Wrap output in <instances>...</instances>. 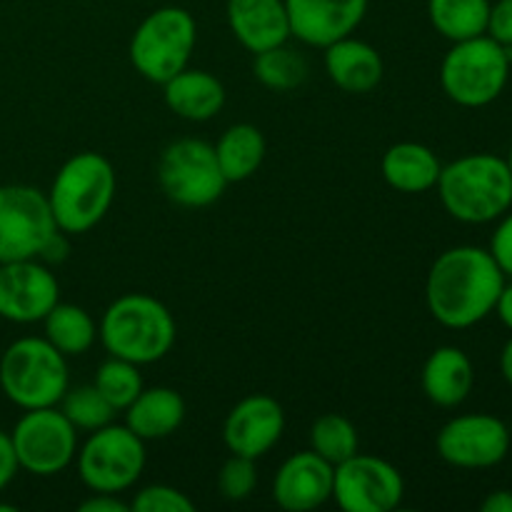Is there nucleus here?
<instances>
[{
    "mask_svg": "<svg viewBox=\"0 0 512 512\" xmlns=\"http://www.w3.org/2000/svg\"><path fill=\"white\" fill-rule=\"evenodd\" d=\"M198 28L188 10L158 8L143 18L130 38V63L150 83H168L173 75L188 68Z\"/></svg>",
    "mask_w": 512,
    "mask_h": 512,
    "instance_id": "7",
    "label": "nucleus"
},
{
    "mask_svg": "<svg viewBox=\"0 0 512 512\" xmlns=\"http://www.w3.org/2000/svg\"><path fill=\"white\" fill-rule=\"evenodd\" d=\"M505 163H508V168H510V173H512V145H510V150H508V158H505Z\"/></svg>",
    "mask_w": 512,
    "mask_h": 512,
    "instance_id": "41",
    "label": "nucleus"
},
{
    "mask_svg": "<svg viewBox=\"0 0 512 512\" xmlns=\"http://www.w3.org/2000/svg\"><path fill=\"white\" fill-rule=\"evenodd\" d=\"M115 185V168L105 155L85 150L65 160L48 193L58 230L78 235L95 228L113 205Z\"/></svg>",
    "mask_w": 512,
    "mask_h": 512,
    "instance_id": "4",
    "label": "nucleus"
},
{
    "mask_svg": "<svg viewBox=\"0 0 512 512\" xmlns=\"http://www.w3.org/2000/svg\"><path fill=\"white\" fill-rule=\"evenodd\" d=\"M505 273L490 250L458 245L445 250L425 280V303L430 315L450 330L483 323L495 310Z\"/></svg>",
    "mask_w": 512,
    "mask_h": 512,
    "instance_id": "1",
    "label": "nucleus"
},
{
    "mask_svg": "<svg viewBox=\"0 0 512 512\" xmlns=\"http://www.w3.org/2000/svg\"><path fill=\"white\" fill-rule=\"evenodd\" d=\"M483 512H512V493L510 490H495L480 503Z\"/></svg>",
    "mask_w": 512,
    "mask_h": 512,
    "instance_id": "38",
    "label": "nucleus"
},
{
    "mask_svg": "<svg viewBox=\"0 0 512 512\" xmlns=\"http://www.w3.org/2000/svg\"><path fill=\"white\" fill-rule=\"evenodd\" d=\"M60 410L75 428L90 430V433L113 423L115 413H118L95 385H80L73 390L68 388V393L60 400Z\"/></svg>",
    "mask_w": 512,
    "mask_h": 512,
    "instance_id": "30",
    "label": "nucleus"
},
{
    "mask_svg": "<svg viewBox=\"0 0 512 512\" xmlns=\"http://www.w3.org/2000/svg\"><path fill=\"white\" fill-rule=\"evenodd\" d=\"M130 505L115 498V493H95L85 503H80V512H128Z\"/></svg>",
    "mask_w": 512,
    "mask_h": 512,
    "instance_id": "37",
    "label": "nucleus"
},
{
    "mask_svg": "<svg viewBox=\"0 0 512 512\" xmlns=\"http://www.w3.org/2000/svg\"><path fill=\"white\" fill-rule=\"evenodd\" d=\"M440 458L453 468L483 470L500 465L510 453V430L488 413H468L448 420L435 438Z\"/></svg>",
    "mask_w": 512,
    "mask_h": 512,
    "instance_id": "13",
    "label": "nucleus"
},
{
    "mask_svg": "<svg viewBox=\"0 0 512 512\" xmlns=\"http://www.w3.org/2000/svg\"><path fill=\"white\" fill-rule=\"evenodd\" d=\"M185 420V400L173 388H143L125 408V425L140 440H163Z\"/></svg>",
    "mask_w": 512,
    "mask_h": 512,
    "instance_id": "22",
    "label": "nucleus"
},
{
    "mask_svg": "<svg viewBox=\"0 0 512 512\" xmlns=\"http://www.w3.org/2000/svg\"><path fill=\"white\" fill-rule=\"evenodd\" d=\"M285 430V413L270 395H250L228 413L223 425V440L233 455L263 458L278 445Z\"/></svg>",
    "mask_w": 512,
    "mask_h": 512,
    "instance_id": "15",
    "label": "nucleus"
},
{
    "mask_svg": "<svg viewBox=\"0 0 512 512\" xmlns=\"http://www.w3.org/2000/svg\"><path fill=\"white\" fill-rule=\"evenodd\" d=\"M158 180L168 200L180 208H208L228 185L215 158V148L198 138L175 140L163 150Z\"/></svg>",
    "mask_w": 512,
    "mask_h": 512,
    "instance_id": "9",
    "label": "nucleus"
},
{
    "mask_svg": "<svg viewBox=\"0 0 512 512\" xmlns=\"http://www.w3.org/2000/svg\"><path fill=\"white\" fill-rule=\"evenodd\" d=\"M18 468L50 478L68 468L78 455V428L65 418L63 410H25L10 433Z\"/></svg>",
    "mask_w": 512,
    "mask_h": 512,
    "instance_id": "10",
    "label": "nucleus"
},
{
    "mask_svg": "<svg viewBox=\"0 0 512 512\" xmlns=\"http://www.w3.org/2000/svg\"><path fill=\"white\" fill-rule=\"evenodd\" d=\"M403 475L388 460L355 453L335 465L333 498L345 512H390L403 503Z\"/></svg>",
    "mask_w": 512,
    "mask_h": 512,
    "instance_id": "12",
    "label": "nucleus"
},
{
    "mask_svg": "<svg viewBox=\"0 0 512 512\" xmlns=\"http://www.w3.org/2000/svg\"><path fill=\"white\" fill-rule=\"evenodd\" d=\"M488 35L505 48H512V0H498L490 5Z\"/></svg>",
    "mask_w": 512,
    "mask_h": 512,
    "instance_id": "34",
    "label": "nucleus"
},
{
    "mask_svg": "<svg viewBox=\"0 0 512 512\" xmlns=\"http://www.w3.org/2000/svg\"><path fill=\"white\" fill-rule=\"evenodd\" d=\"M228 25L250 53L288 43L290 20L285 0H228Z\"/></svg>",
    "mask_w": 512,
    "mask_h": 512,
    "instance_id": "18",
    "label": "nucleus"
},
{
    "mask_svg": "<svg viewBox=\"0 0 512 512\" xmlns=\"http://www.w3.org/2000/svg\"><path fill=\"white\" fill-rule=\"evenodd\" d=\"M512 48H505L488 33L460 40L445 53L440 85L453 103L463 108H485L503 95L510 78Z\"/></svg>",
    "mask_w": 512,
    "mask_h": 512,
    "instance_id": "5",
    "label": "nucleus"
},
{
    "mask_svg": "<svg viewBox=\"0 0 512 512\" xmlns=\"http://www.w3.org/2000/svg\"><path fill=\"white\" fill-rule=\"evenodd\" d=\"M500 373H503L505 383L512 388V338L505 343L503 353H500Z\"/></svg>",
    "mask_w": 512,
    "mask_h": 512,
    "instance_id": "40",
    "label": "nucleus"
},
{
    "mask_svg": "<svg viewBox=\"0 0 512 512\" xmlns=\"http://www.w3.org/2000/svg\"><path fill=\"white\" fill-rule=\"evenodd\" d=\"M215 158L228 183L248 180L265 158V138L255 125H230L215 145Z\"/></svg>",
    "mask_w": 512,
    "mask_h": 512,
    "instance_id": "24",
    "label": "nucleus"
},
{
    "mask_svg": "<svg viewBox=\"0 0 512 512\" xmlns=\"http://www.w3.org/2000/svg\"><path fill=\"white\" fill-rule=\"evenodd\" d=\"M93 385L115 410H125L143 390V375L135 363L110 355L95 373Z\"/></svg>",
    "mask_w": 512,
    "mask_h": 512,
    "instance_id": "29",
    "label": "nucleus"
},
{
    "mask_svg": "<svg viewBox=\"0 0 512 512\" xmlns=\"http://www.w3.org/2000/svg\"><path fill=\"white\" fill-rule=\"evenodd\" d=\"M383 178L400 193H425L438 185L443 163L423 143H395L383 155Z\"/></svg>",
    "mask_w": 512,
    "mask_h": 512,
    "instance_id": "23",
    "label": "nucleus"
},
{
    "mask_svg": "<svg viewBox=\"0 0 512 512\" xmlns=\"http://www.w3.org/2000/svg\"><path fill=\"white\" fill-rule=\"evenodd\" d=\"M475 383V370L468 355L455 345H443L423 365V390L430 403L440 408H458L468 400Z\"/></svg>",
    "mask_w": 512,
    "mask_h": 512,
    "instance_id": "20",
    "label": "nucleus"
},
{
    "mask_svg": "<svg viewBox=\"0 0 512 512\" xmlns=\"http://www.w3.org/2000/svg\"><path fill=\"white\" fill-rule=\"evenodd\" d=\"M255 78L270 90H293L300 88L308 78V63L300 53L290 50L288 45H275V48L255 53Z\"/></svg>",
    "mask_w": 512,
    "mask_h": 512,
    "instance_id": "27",
    "label": "nucleus"
},
{
    "mask_svg": "<svg viewBox=\"0 0 512 512\" xmlns=\"http://www.w3.org/2000/svg\"><path fill=\"white\" fill-rule=\"evenodd\" d=\"M493 313H498L500 323H503L505 328H508L512 333V283L503 285V290H500V298H498V303H495Z\"/></svg>",
    "mask_w": 512,
    "mask_h": 512,
    "instance_id": "39",
    "label": "nucleus"
},
{
    "mask_svg": "<svg viewBox=\"0 0 512 512\" xmlns=\"http://www.w3.org/2000/svg\"><path fill=\"white\" fill-rule=\"evenodd\" d=\"M490 255L500 265L505 278H512V210L500 218L498 228H495L493 240H490Z\"/></svg>",
    "mask_w": 512,
    "mask_h": 512,
    "instance_id": "33",
    "label": "nucleus"
},
{
    "mask_svg": "<svg viewBox=\"0 0 512 512\" xmlns=\"http://www.w3.org/2000/svg\"><path fill=\"white\" fill-rule=\"evenodd\" d=\"M325 70L345 93H370L383 80L385 68L373 45L348 35L325 48Z\"/></svg>",
    "mask_w": 512,
    "mask_h": 512,
    "instance_id": "19",
    "label": "nucleus"
},
{
    "mask_svg": "<svg viewBox=\"0 0 512 512\" xmlns=\"http://www.w3.org/2000/svg\"><path fill=\"white\" fill-rule=\"evenodd\" d=\"M490 0H428L433 28L450 43L488 33Z\"/></svg>",
    "mask_w": 512,
    "mask_h": 512,
    "instance_id": "25",
    "label": "nucleus"
},
{
    "mask_svg": "<svg viewBox=\"0 0 512 512\" xmlns=\"http://www.w3.org/2000/svg\"><path fill=\"white\" fill-rule=\"evenodd\" d=\"M135 512H193L195 503L178 488L170 485H148L130 503Z\"/></svg>",
    "mask_w": 512,
    "mask_h": 512,
    "instance_id": "32",
    "label": "nucleus"
},
{
    "mask_svg": "<svg viewBox=\"0 0 512 512\" xmlns=\"http://www.w3.org/2000/svg\"><path fill=\"white\" fill-rule=\"evenodd\" d=\"M78 473L93 493H123L138 483L145 468V440L128 425H105L90 433L78 450Z\"/></svg>",
    "mask_w": 512,
    "mask_h": 512,
    "instance_id": "8",
    "label": "nucleus"
},
{
    "mask_svg": "<svg viewBox=\"0 0 512 512\" xmlns=\"http://www.w3.org/2000/svg\"><path fill=\"white\" fill-rule=\"evenodd\" d=\"M45 323V340L60 350L65 358L70 355H83L93 348L95 338H98V328L95 320L90 318L88 310L80 305L58 303L48 315L43 318Z\"/></svg>",
    "mask_w": 512,
    "mask_h": 512,
    "instance_id": "26",
    "label": "nucleus"
},
{
    "mask_svg": "<svg viewBox=\"0 0 512 512\" xmlns=\"http://www.w3.org/2000/svg\"><path fill=\"white\" fill-rule=\"evenodd\" d=\"M60 303V285L38 258L0 263V318L38 323Z\"/></svg>",
    "mask_w": 512,
    "mask_h": 512,
    "instance_id": "14",
    "label": "nucleus"
},
{
    "mask_svg": "<svg viewBox=\"0 0 512 512\" xmlns=\"http://www.w3.org/2000/svg\"><path fill=\"white\" fill-rule=\"evenodd\" d=\"M68 253H70L68 233H63V230H55V233L45 240L43 248H40L38 260L45 265H60L63 260H68Z\"/></svg>",
    "mask_w": 512,
    "mask_h": 512,
    "instance_id": "35",
    "label": "nucleus"
},
{
    "mask_svg": "<svg viewBox=\"0 0 512 512\" xmlns=\"http://www.w3.org/2000/svg\"><path fill=\"white\" fill-rule=\"evenodd\" d=\"M65 355L45 338H20L0 358V388L23 410L53 408L70 388Z\"/></svg>",
    "mask_w": 512,
    "mask_h": 512,
    "instance_id": "6",
    "label": "nucleus"
},
{
    "mask_svg": "<svg viewBox=\"0 0 512 512\" xmlns=\"http://www.w3.org/2000/svg\"><path fill=\"white\" fill-rule=\"evenodd\" d=\"M55 230L48 195L33 185H0V263L38 258Z\"/></svg>",
    "mask_w": 512,
    "mask_h": 512,
    "instance_id": "11",
    "label": "nucleus"
},
{
    "mask_svg": "<svg viewBox=\"0 0 512 512\" xmlns=\"http://www.w3.org/2000/svg\"><path fill=\"white\" fill-rule=\"evenodd\" d=\"M258 485V470H255V460L245 458V455H233L225 460V465L220 468L218 475V488L220 495L225 500H233V503H240V500L250 498V493Z\"/></svg>",
    "mask_w": 512,
    "mask_h": 512,
    "instance_id": "31",
    "label": "nucleus"
},
{
    "mask_svg": "<svg viewBox=\"0 0 512 512\" xmlns=\"http://www.w3.org/2000/svg\"><path fill=\"white\" fill-rule=\"evenodd\" d=\"M335 465L313 450L285 460L273 480V500L288 512H308L333 498Z\"/></svg>",
    "mask_w": 512,
    "mask_h": 512,
    "instance_id": "17",
    "label": "nucleus"
},
{
    "mask_svg": "<svg viewBox=\"0 0 512 512\" xmlns=\"http://www.w3.org/2000/svg\"><path fill=\"white\" fill-rule=\"evenodd\" d=\"M290 35L313 48H328L353 35L368 13V0H285Z\"/></svg>",
    "mask_w": 512,
    "mask_h": 512,
    "instance_id": "16",
    "label": "nucleus"
},
{
    "mask_svg": "<svg viewBox=\"0 0 512 512\" xmlns=\"http://www.w3.org/2000/svg\"><path fill=\"white\" fill-rule=\"evenodd\" d=\"M435 188L443 208L460 223H493L512 208V173L505 158L493 153L453 160L440 170Z\"/></svg>",
    "mask_w": 512,
    "mask_h": 512,
    "instance_id": "2",
    "label": "nucleus"
},
{
    "mask_svg": "<svg viewBox=\"0 0 512 512\" xmlns=\"http://www.w3.org/2000/svg\"><path fill=\"white\" fill-rule=\"evenodd\" d=\"M18 460H15L13 443H10V433L0 430V493L10 485V480L18 473Z\"/></svg>",
    "mask_w": 512,
    "mask_h": 512,
    "instance_id": "36",
    "label": "nucleus"
},
{
    "mask_svg": "<svg viewBox=\"0 0 512 512\" xmlns=\"http://www.w3.org/2000/svg\"><path fill=\"white\" fill-rule=\"evenodd\" d=\"M98 335L113 358L150 365L163 360L175 343V320L160 300L145 293L120 295L108 305Z\"/></svg>",
    "mask_w": 512,
    "mask_h": 512,
    "instance_id": "3",
    "label": "nucleus"
},
{
    "mask_svg": "<svg viewBox=\"0 0 512 512\" xmlns=\"http://www.w3.org/2000/svg\"><path fill=\"white\" fill-rule=\"evenodd\" d=\"M310 445L330 465H340L358 453V430L343 415H320L310 428Z\"/></svg>",
    "mask_w": 512,
    "mask_h": 512,
    "instance_id": "28",
    "label": "nucleus"
},
{
    "mask_svg": "<svg viewBox=\"0 0 512 512\" xmlns=\"http://www.w3.org/2000/svg\"><path fill=\"white\" fill-rule=\"evenodd\" d=\"M165 105L175 115L193 123L215 118L225 105V88L215 75L205 70L185 68L178 75L163 83Z\"/></svg>",
    "mask_w": 512,
    "mask_h": 512,
    "instance_id": "21",
    "label": "nucleus"
}]
</instances>
